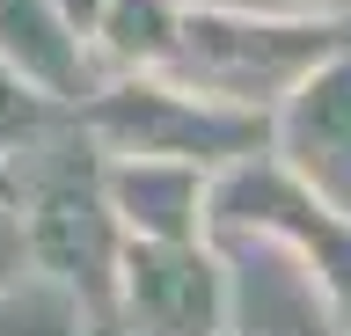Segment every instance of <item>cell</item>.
Returning <instances> with one entry per match:
<instances>
[{
  "mask_svg": "<svg viewBox=\"0 0 351 336\" xmlns=\"http://www.w3.org/2000/svg\"><path fill=\"white\" fill-rule=\"evenodd\" d=\"M344 44L351 37L337 15H263V8H205V0H191L169 81L213 95V103H234V110L278 117L285 95L315 66H329Z\"/></svg>",
  "mask_w": 351,
  "mask_h": 336,
  "instance_id": "6da1fadb",
  "label": "cell"
},
{
  "mask_svg": "<svg viewBox=\"0 0 351 336\" xmlns=\"http://www.w3.org/2000/svg\"><path fill=\"white\" fill-rule=\"evenodd\" d=\"M88 139L103 154H132V161H191L205 176H227L241 161L271 154V117L213 103V95L183 88L169 73H110L103 95L81 110Z\"/></svg>",
  "mask_w": 351,
  "mask_h": 336,
  "instance_id": "7a4b0ae2",
  "label": "cell"
},
{
  "mask_svg": "<svg viewBox=\"0 0 351 336\" xmlns=\"http://www.w3.org/2000/svg\"><path fill=\"white\" fill-rule=\"evenodd\" d=\"M15 205L29 220V263L44 278H59L95 314L103 336H117L132 234H125V220H117V205L103 190V146H88L81 161H59L51 176H29L15 190Z\"/></svg>",
  "mask_w": 351,
  "mask_h": 336,
  "instance_id": "3957f363",
  "label": "cell"
},
{
  "mask_svg": "<svg viewBox=\"0 0 351 336\" xmlns=\"http://www.w3.org/2000/svg\"><path fill=\"white\" fill-rule=\"evenodd\" d=\"M213 234H256V242L293 248L322 278L351 336V212L329 205L322 190H307L278 154H256L213 183Z\"/></svg>",
  "mask_w": 351,
  "mask_h": 336,
  "instance_id": "277c9868",
  "label": "cell"
},
{
  "mask_svg": "<svg viewBox=\"0 0 351 336\" xmlns=\"http://www.w3.org/2000/svg\"><path fill=\"white\" fill-rule=\"evenodd\" d=\"M117 336H234V285L219 242H132Z\"/></svg>",
  "mask_w": 351,
  "mask_h": 336,
  "instance_id": "5b68a950",
  "label": "cell"
},
{
  "mask_svg": "<svg viewBox=\"0 0 351 336\" xmlns=\"http://www.w3.org/2000/svg\"><path fill=\"white\" fill-rule=\"evenodd\" d=\"M234 285V336H337L344 314L322 292V278L278 242L256 234H213Z\"/></svg>",
  "mask_w": 351,
  "mask_h": 336,
  "instance_id": "8992f818",
  "label": "cell"
},
{
  "mask_svg": "<svg viewBox=\"0 0 351 336\" xmlns=\"http://www.w3.org/2000/svg\"><path fill=\"white\" fill-rule=\"evenodd\" d=\"M271 154L351 212V44L285 95V110L271 117Z\"/></svg>",
  "mask_w": 351,
  "mask_h": 336,
  "instance_id": "52a82bcc",
  "label": "cell"
},
{
  "mask_svg": "<svg viewBox=\"0 0 351 336\" xmlns=\"http://www.w3.org/2000/svg\"><path fill=\"white\" fill-rule=\"evenodd\" d=\"M0 66L22 73L29 88H44L66 110H88L110 81L95 37L66 15L59 0H0Z\"/></svg>",
  "mask_w": 351,
  "mask_h": 336,
  "instance_id": "ba28073f",
  "label": "cell"
},
{
  "mask_svg": "<svg viewBox=\"0 0 351 336\" xmlns=\"http://www.w3.org/2000/svg\"><path fill=\"white\" fill-rule=\"evenodd\" d=\"M213 183L191 161H132L103 154V190L132 242H205L213 234Z\"/></svg>",
  "mask_w": 351,
  "mask_h": 336,
  "instance_id": "9c48e42d",
  "label": "cell"
},
{
  "mask_svg": "<svg viewBox=\"0 0 351 336\" xmlns=\"http://www.w3.org/2000/svg\"><path fill=\"white\" fill-rule=\"evenodd\" d=\"M191 23V0H110L95 23V51L110 73H169Z\"/></svg>",
  "mask_w": 351,
  "mask_h": 336,
  "instance_id": "30bf717a",
  "label": "cell"
},
{
  "mask_svg": "<svg viewBox=\"0 0 351 336\" xmlns=\"http://www.w3.org/2000/svg\"><path fill=\"white\" fill-rule=\"evenodd\" d=\"M0 336H103L95 314L44 270H22L0 285Z\"/></svg>",
  "mask_w": 351,
  "mask_h": 336,
  "instance_id": "8fae6325",
  "label": "cell"
},
{
  "mask_svg": "<svg viewBox=\"0 0 351 336\" xmlns=\"http://www.w3.org/2000/svg\"><path fill=\"white\" fill-rule=\"evenodd\" d=\"M22 270H37L29 263V220H22V205L0 190V285L22 278Z\"/></svg>",
  "mask_w": 351,
  "mask_h": 336,
  "instance_id": "7c38bea8",
  "label": "cell"
},
{
  "mask_svg": "<svg viewBox=\"0 0 351 336\" xmlns=\"http://www.w3.org/2000/svg\"><path fill=\"white\" fill-rule=\"evenodd\" d=\"M59 8H66V15H73V23L88 29V37H95V23H103V8H110V0H59Z\"/></svg>",
  "mask_w": 351,
  "mask_h": 336,
  "instance_id": "4fadbf2b",
  "label": "cell"
},
{
  "mask_svg": "<svg viewBox=\"0 0 351 336\" xmlns=\"http://www.w3.org/2000/svg\"><path fill=\"white\" fill-rule=\"evenodd\" d=\"M0 190H8V198H15V176H8V161H0Z\"/></svg>",
  "mask_w": 351,
  "mask_h": 336,
  "instance_id": "5bb4252c",
  "label": "cell"
}]
</instances>
